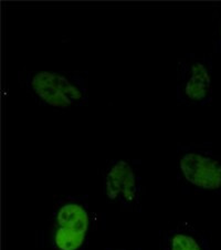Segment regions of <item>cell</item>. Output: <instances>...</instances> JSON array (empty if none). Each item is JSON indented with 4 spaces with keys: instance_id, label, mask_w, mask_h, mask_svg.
I'll return each instance as SVG.
<instances>
[{
    "instance_id": "obj_4",
    "label": "cell",
    "mask_w": 221,
    "mask_h": 250,
    "mask_svg": "<svg viewBox=\"0 0 221 250\" xmlns=\"http://www.w3.org/2000/svg\"><path fill=\"white\" fill-rule=\"evenodd\" d=\"M211 57L186 53L177 60L176 95L178 105L202 106L211 101Z\"/></svg>"
},
{
    "instance_id": "obj_7",
    "label": "cell",
    "mask_w": 221,
    "mask_h": 250,
    "mask_svg": "<svg viewBox=\"0 0 221 250\" xmlns=\"http://www.w3.org/2000/svg\"><path fill=\"white\" fill-rule=\"evenodd\" d=\"M217 47H216V50L217 48L218 49H221V18L219 20V23H218V27H217Z\"/></svg>"
},
{
    "instance_id": "obj_1",
    "label": "cell",
    "mask_w": 221,
    "mask_h": 250,
    "mask_svg": "<svg viewBox=\"0 0 221 250\" xmlns=\"http://www.w3.org/2000/svg\"><path fill=\"white\" fill-rule=\"evenodd\" d=\"M21 89L41 106L72 110L89 102V73L86 71H37L18 72Z\"/></svg>"
},
{
    "instance_id": "obj_3",
    "label": "cell",
    "mask_w": 221,
    "mask_h": 250,
    "mask_svg": "<svg viewBox=\"0 0 221 250\" xmlns=\"http://www.w3.org/2000/svg\"><path fill=\"white\" fill-rule=\"evenodd\" d=\"M177 177L183 188L199 191L221 189V158L197 145H178Z\"/></svg>"
},
{
    "instance_id": "obj_6",
    "label": "cell",
    "mask_w": 221,
    "mask_h": 250,
    "mask_svg": "<svg viewBox=\"0 0 221 250\" xmlns=\"http://www.w3.org/2000/svg\"><path fill=\"white\" fill-rule=\"evenodd\" d=\"M161 250H210L206 236L188 223H181L166 231Z\"/></svg>"
},
{
    "instance_id": "obj_2",
    "label": "cell",
    "mask_w": 221,
    "mask_h": 250,
    "mask_svg": "<svg viewBox=\"0 0 221 250\" xmlns=\"http://www.w3.org/2000/svg\"><path fill=\"white\" fill-rule=\"evenodd\" d=\"M92 229L89 204L82 197L62 198L54 208L49 227L51 250H86Z\"/></svg>"
},
{
    "instance_id": "obj_5",
    "label": "cell",
    "mask_w": 221,
    "mask_h": 250,
    "mask_svg": "<svg viewBox=\"0 0 221 250\" xmlns=\"http://www.w3.org/2000/svg\"><path fill=\"white\" fill-rule=\"evenodd\" d=\"M104 191L108 201L125 209L139 207L141 184L136 163L126 160L110 162L104 173Z\"/></svg>"
}]
</instances>
